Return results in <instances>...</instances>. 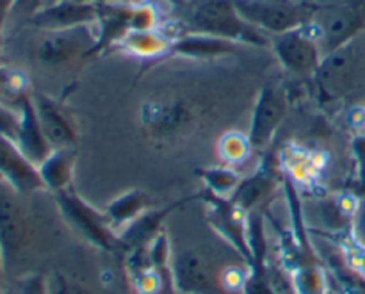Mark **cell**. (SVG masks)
Segmentation results:
<instances>
[{
    "mask_svg": "<svg viewBox=\"0 0 365 294\" xmlns=\"http://www.w3.org/2000/svg\"><path fill=\"white\" fill-rule=\"evenodd\" d=\"M365 32V0H344L330 11L321 29V50L324 54L353 41Z\"/></svg>",
    "mask_w": 365,
    "mask_h": 294,
    "instance_id": "cell-9",
    "label": "cell"
},
{
    "mask_svg": "<svg viewBox=\"0 0 365 294\" xmlns=\"http://www.w3.org/2000/svg\"><path fill=\"white\" fill-rule=\"evenodd\" d=\"M349 238L356 246L365 250V198H359L349 225Z\"/></svg>",
    "mask_w": 365,
    "mask_h": 294,
    "instance_id": "cell-26",
    "label": "cell"
},
{
    "mask_svg": "<svg viewBox=\"0 0 365 294\" xmlns=\"http://www.w3.org/2000/svg\"><path fill=\"white\" fill-rule=\"evenodd\" d=\"M202 198L209 203V223L241 253L246 264H252V252L248 243V221L246 213L235 207L230 200L220 198L212 193H203Z\"/></svg>",
    "mask_w": 365,
    "mask_h": 294,
    "instance_id": "cell-10",
    "label": "cell"
},
{
    "mask_svg": "<svg viewBox=\"0 0 365 294\" xmlns=\"http://www.w3.org/2000/svg\"><path fill=\"white\" fill-rule=\"evenodd\" d=\"M98 20V4L96 2H57L41 6L31 16V24L45 32L68 31V29L84 27Z\"/></svg>",
    "mask_w": 365,
    "mask_h": 294,
    "instance_id": "cell-12",
    "label": "cell"
},
{
    "mask_svg": "<svg viewBox=\"0 0 365 294\" xmlns=\"http://www.w3.org/2000/svg\"><path fill=\"white\" fill-rule=\"evenodd\" d=\"M57 2H78V4H86V2H95V0H41V6H48V4H57ZM39 6V7H41Z\"/></svg>",
    "mask_w": 365,
    "mask_h": 294,
    "instance_id": "cell-32",
    "label": "cell"
},
{
    "mask_svg": "<svg viewBox=\"0 0 365 294\" xmlns=\"http://www.w3.org/2000/svg\"><path fill=\"white\" fill-rule=\"evenodd\" d=\"M20 294H46V285L43 277H39V275H31V277L21 278Z\"/></svg>",
    "mask_w": 365,
    "mask_h": 294,
    "instance_id": "cell-28",
    "label": "cell"
},
{
    "mask_svg": "<svg viewBox=\"0 0 365 294\" xmlns=\"http://www.w3.org/2000/svg\"><path fill=\"white\" fill-rule=\"evenodd\" d=\"M121 45L134 52L135 56H157L170 49V43L159 32H155V29L153 31H130L121 39Z\"/></svg>",
    "mask_w": 365,
    "mask_h": 294,
    "instance_id": "cell-24",
    "label": "cell"
},
{
    "mask_svg": "<svg viewBox=\"0 0 365 294\" xmlns=\"http://www.w3.org/2000/svg\"><path fill=\"white\" fill-rule=\"evenodd\" d=\"M237 45L239 43L230 41V39L192 32V34H187L178 39V41H175L171 45V50L185 57L210 59V57H221L228 56V54H234L237 50Z\"/></svg>",
    "mask_w": 365,
    "mask_h": 294,
    "instance_id": "cell-19",
    "label": "cell"
},
{
    "mask_svg": "<svg viewBox=\"0 0 365 294\" xmlns=\"http://www.w3.org/2000/svg\"><path fill=\"white\" fill-rule=\"evenodd\" d=\"M146 131L153 134V138L163 139L168 136H175L184 127H189L195 120V114L184 103L173 106H146L143 111Z\"/></svg>",
    "mask_w": 365,
    "mask_h": 294,
    "instance_id": "cell-17",
    "label": "cell"
},
{
    "mask_svg": "<svg viewBox=\"0 0 365 294\" xmlns=\"http://www.w3.org/2000/svg\"><path fill=\"white\" fill-rule=\"evenodd\" d=\"M328 294H339V293L335 291V289H331V285H330V291H328Z\"/></svg>",
    "mask_w": 365,
    "mask_h": 294,
    "instance_id": "cell-35",
    "label": "cell"
},
{
    "mask_svg": "<svg viewBox=\"0 0 365 294\" xmlns=\"http://www.w3.org/2000/svg\"><path fill=\"white\" fill-rule=\"evenodd\" d=\"M32 102H34L36 114H38L43 132L52 148H73L77 143V131H75L66 111L56 100L45 95H38Z\"/></svg>",
    "mask_w": 365,
    "mask_h": 294,
    "instance_id": "cell-14",
    "label": "cell"
},
{
    "mask_svg": "<svg viewBox=\"0 0 365 294\" xmlns=\"http://www.w3.org/2000/svg\"><path fill=\"white\" fill-rule=\"evenodd\" d=\"M39 6H41V0H18L16 6H14V9H16V7H20V9H24L25 13H29L32 16V14L39 9Z\"/></svg>",
    "mask_w": 365,
    "mask_h": 294,
    "instance_id": "cell-31",
    "label": "cell"
},
{
    "mask_svg": "<svg viewBox=\"0 0 365 294\" xmlns=\"http://www.w3.org/2000/svg\"><path fill=\"white\" fill-rule=\"evenodd\" d=\"M34 227L21 193L0 178V259L4 273L18 271L29 259Z\"/></svg>",
    "mask_w": 365,
    "mask_h": 294,
    "instance_id": "cell-1",
    "label": "cell"
},
{
    "mask_svg": "<svg viewBox=\"0 0 365 294\" xmlns=\"http://www.w3.org/2000/svg\"><path fill=\"white\" fill-rule=\"evenodd\" d=\"M14 143L34 166H39L53 152L52 145L46 139L41 123L38 120L34 102L31 98H25V96L20 102V128H18Z\"/></svg>",
    "mask_w": 365,
    "mask_h": 294,
    "instance_id": "cell-15",
    "label": "cell"
},
{
    "mask_svg": "<svg viewBox=\"0 0 365 294\" xmlns=\"http://www.w3.org/2000/svg\"><path fill=\"white\" fill-rule=\"evenodd\" d=\"M252 150L250 138L239 134V132H228L220 139V156L228 164H237L246 161Z\"/></svg>",
    "mask_w": 365,
    "mask_h": 294,
    "instance_id": "cell-25",
    "label": "cell"
},
{
    "mask_svg": "<svg viewBox=\"0 0 365 294\" xmlns=\"http://www.w3.org/2000/svg\"><path fill=\"white\" fill-rule=\"evenodd\" d=\"M292 291L294 294H328L330 291V277L327 268L317 264H299L292 271Z\"/></svg>",
    "mask_w": 365,
    "mask_h": 294,
    "instance_id": "cell-22",
    "label": "cell"
},
{
    "mask_svg": "<svg viewBox=\"0 0 365 294\" xmlns=\"http://www.w3.org/2000/svg\"><path fill=\"white\" fill-rule=\"evenodd\" d=\"M88 27L89 25L68 29V31L46 32L36 49L39 63L46 66H59V64L70 63L78 56H89L96 39L89 36Z\"/></svg>",
    "mask_w": 365,
    "mask_h": 294,
    "instance_id": "cell-11",
    "label": "cell"
},
{
    "mask_svg": "<svg viewBox=\"0 0 365 294\" xmlns=\"http://www.w3.org/2000/svg\"><path fill=\"white\" fill-rule=\"evenodd\" d=\"M75 150L73 148H59L53 150L45 161L38 166L39 177L48 191L59 193L63 189L71 188L75 170Z\"/></svg>",
    "mask_w": 365,
    "mask_h": 294,
    "instance_id": "cell-18",
    "label": "cell"
},
{
    "mask_svg": "<svg viewBox=\"0 0 365 294\" xmlns=\"http://www.w3.org/2000/svg\"><path fill=\"white\" fill-rule=\"evenodd\" d=\"M18 128H20V113L14 114L13 111L0 107V136L16 141Z\"/></svg>",
    "mask_w": 365,
    "mask_h": 294,
    "instance_id": "cell-27",
    "label": "cell"
},
{
    "mask_svg": "<svg viewBox=\"0 0 365 294\" xmlns=\"http://www.w3.org/2000/svg\"><path fill=\"white\" fill-rule=\"evenodd\" d=\"M360 36L339 49L324 54L321 59L314 78H316V86L319 89V96L327 102L344 98L359 84L365 64Z\"/></svg>",
    "mask_w": 365,
    "mask_h": 294,
    "instance_id": "cell-3",
    "label": "cell"
},
{
    "mask_svg": "<svg viewBox=\"0 0 365 294\" xmlns=\"http://www.w3.org/2000/svg\"><path fill=\"white\" fill-rule=\"evenodd\" d=\"M56 294H95L93 291H89L86 285L78 284V282L68 280L64 277H57V288H56Z\"/></svg>",
    "mask_w": 365,
    "mask_h": 294,
    "instance_id": "cell-29",
    "label": "cell"
},
{
    "mask_svg": "<svg viewBox=\"0 0 365 294\" xmlns=\"http://www.w3.org/2000/svg\"><path fill=\"white\" fill-rule=\"evenodd\" d=\"M171 282L180 294H230L214 275L212 266L203 253L187 250L171 259Z\"/></svg>",
    "mask_w": 365,
    "mask_h": 294,
    "instance_id": "cell-7",
    "label": "cell"
},
{
    "mask_svg": "<svg viewBox=\"0 0 365 294\" xmlns=\"http://www.w3.org/2000/svg\"><path fill=\"white\" fill-rule=\"evenodd\" d=\"M150 209H152V198L145 191L132 189V191L123 193L116 200H113L106 207L103 214L113 225V228H123Z\"/></svg>",
    "mask_w": 365,
    "mask_h": 294,
    "instance_id": "cell-20",
    "label": "cell"
},
{
    "mask_svg": "<svg viewBox=\"0 0 365 294\" xmlns=\"http://www.w3.org/2000/svg\"><path fill=\"white\" fill-rule=\"evenodd\" d=\"M274 188H277V182H274L273 175L267 170H260L253 177L241 181L239 188L232 195L230 202L241 211H245L246 214H250L273 193Z\"/></svg>",
    "mask_w": 365,
    "mask_h": 294,
    "instance_id": "cell-21",
    "label": "cell"
},
{
    "mask_svg": "<svg viewBox=\"0 0 365 294\" xmlns=\"http://www.w3.org/2000/svg\"><path fill=\"white\" fill-rule=\"evenodd\" d=\"M4 273V266H2V259H0V278H2ZM0 294H2V280H0Z\"/></svg>",
    "mask_w": 365,
    "mask_h": 294,
    "instance_id": "cell-34",
    "label": "cell"
},
{
    "mask_svg": "<svg viewBox=\"0 0 365 294\" xmlns=\"http://www.w3.org/2000/svg\"><path fill=\"white\" fill-rule=\"evenodd\" d=\"M305 27L271 36V45L282 66L299 77L316 74L323 59L321 43L310 32H307Z\"/></svg>",
    "mask_w": 365,
    "mask_h": 294,
    "instance_id": "cell-6",
    "label": "cell"
},
{
    "mask_svg": "<svg viewBox=\"0 0 365 294\" xmlns=\"http://www.w3.org/2000/svg\"><path fill=\"white\" fill-rule=\"evenodd\" d=\"M285 114H287V98L284 89L277 84L264 86L250 121L248 138L252 148L262 150L273 141Z\"/></svg>",
    "mask_w": 365,
    "mask_h": 294,
    "instance_id": "cell-8",
    "label": "cell"
},
{
    "mask_svg": "<svg viewBox=\"0 0 365 294\" xmlns=\"http://www.w3.org/2000/svg\"><path fill=\"white\" fill-rule=\"evenodd\" d=\"M189 202V198L180 200L177 203H171L170 207H164V209H150L146 213H143L141 216L135 218L132 223H128L125 227V230L120 234L121 245H123V255L125 253L132 252V250H138L146 246L148 243H152L157 235L163 232V223L175 209L185 206Z\"/></svg>",
    "mask_w": 365,
    "mask_h": 294,
    "instance_id": "cell-16",
    "label": "cell"
},
{
    "mask_svg": "<svg viewBox=\"0 0 365 294\" xmlns=\"http://www.w3.org/2000/svg\"><path fill=\"white\" fill-rule=\"evenodd\" d=\"M56 195V202L68 223L73 225L89 243L110 253H123L120 234L113 228L107 216L86 203L73 188L63 189Z\"/></svg>",
    "mask_w": 365,
    "mask_h": 294,
    "instance_id": "cell-5",
    "label": "cell"
},
{
    "mask_svg": "<svg viewBox=\"0 0 365 294\" xmlns=\"http://www.w3.org/2000/svg\"><path fill=\"white\" fill-rule=\"evenodd\" d=\"M189 27L192 32L210 34L235 43L267 45L266 34L242 20L234 0H196L189 11Z\"/></svg>",
    "mask_w": 365,
    "mask_h": 294,
    "instance_id": "cell-2",
    "label": "cell"
},
{
    "mask_svg": "<svg viewBox=\"0 0 365 294\" xmlns=\"http://www.w3.org/2000/svg\"><path fill=\"white\" fill-rule=\"evenodd\" d=\"M196 175L205 182L207 191L220 196V198H227V200L232 198V195H234L235 189L239 188V184H241L242 181L241 175L228 166L198 170L196 171Z\"/></svg>",
    "mask_w": 365,
    "mask_h": 294,
    "instance_id": "cell-23",
    "label": "cell"
},
{
    "mask_svg": "<svg viewBox=\"0 0 365 294\" xmlns=\"http://www.w3.org/2000/svg\"><path fill=\"white\" fill-rule=\"evenodd\" d=\"M0 177L21 195L46 189L39 177L38 166L24 156L13 139L4 136H0Z\"/></svg>",
    "mask_w": 365,
    "mask_h": 294,
    "instance_id": "cell-13",
    "label": "cell"
},
{
    "mask_svg": "<svg viewBox=\"0 0 365 294\" xmlns=\"http://www.w3.org/2000/svg\"><path fill=\"white\" fill-rule=\"evenodd\" d=\"M96 4H134L135 0H95Z\"/></svg>",
    "mask_w": 365,
    "mask_h": 294,
    "instance_id": "cell-33",
    "label": "cell"
},
{
    "mask_svg": "<svg viewBox=\"0 0 365 294\" xmlns=\"http://www.w3.org/2000/svg\"><path fill=\"white\" fill-rule=\"evenodd\" d=\"M18 0H0V43H2V34H4V24H6L7 16L11 14V11L14 9Z\"/></svg>",
    "mask_w": 365,
    "mask_h": 294,
    "instance_id": "cell-30",
    "label": "cell"
},
{
    "mask_svg": "<svg viewBox=\"0 0 365 294\" xmlns=\"http://www.w3.org/2000/svg\"><path fill=\"white\" fill-rule=\"evenodd\" d=\"M234 4L242 20L271 36L305 27L317 11L316 4L298 0H234Z\"/></svg>",
    "mask_w": 365,
    "mask_h": 294,
    "instance_id": "cell-4",
    "label": "cell"
}]
</instances>
